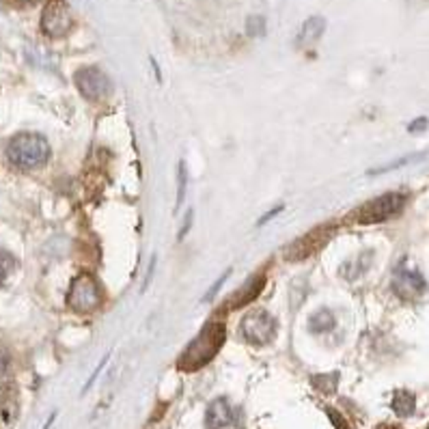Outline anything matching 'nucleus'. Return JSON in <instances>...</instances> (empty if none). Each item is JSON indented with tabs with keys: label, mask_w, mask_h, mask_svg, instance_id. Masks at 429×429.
<instances>
[{
	"label": "nucleus",
	"mask_w": 429,
	"mask_h": 429,
	"mask_svg": "<svg viewBox=\"0 0 429 429\" xmlns=\"http://www.w3.org/2000/svg\"><path fill=\"white\" fill-rule=\"evenodd\" d=\"M263 287H266V274H263V272L253 274V276H250V278L242 285V287L229 298V309H242V306H246V304H253V302L261 296Z\"/></svg>",
	"instance_id": "11"
},
{
	"label": "nucleus",
	"mask_w": 429,
	"mask_h": 429,
	"mask_svg": "<svg viewBox=\"0 0 429 429\" xmlns=\"http://www.w3.org/2000/svg\"><path fill=\"white\" fill-rule=\"evenodd\" d=\"M184 194H186V164L180 162V168H177V201H175V209L182 207Z\"/></svg>",
	"instance_id": "17"
},
{
	"label": "nucleus",
	"mask_w": 429,
	"mask_h": 429,
	"mask_svg": "<svg viewBox=\"0 0 429 429\" xmlns=\"http://www.w3.org/2000/svg\"><path fill=\"white\" fill-rule=\"evenodd\" d=\"M335 328V315L328 309H319L309 317V330L313 335H324Z\"/></svg>",
	"instance_id": "14"
},
{
	"label": "nucleus",
	"mask_w": 429,
	"mask_h": 429,
	"mask_svg": "<svg viewBox=\"0 0 429 429\" xmlns=\"http://www.w3.org/2000/svg\"><path fill=\"white\" fill-rule=\"evenodd\" d=\"M225 339H227V328L223 321H207L205 328L197 335V339L184 349L177 367L188 373L205 367L207 363L213 361V356L220 352V347L225 345Z\"/></svg>",
	"instance_id": "1"
},
{
	"label": "nucleus",
	"mask_w": 429,
	"mask_h": 429,
	"mask_svg": "<svg viewBox=\"0 0 429 429\" xmlns=\"http://www.w3.org/2000/svg\"><path fill=\"white\" fill-rule=\"evenodd\" d=\"M263 26H266L263 18H250L248 20V32L250 35H263Z\"/></svg>",
	"instance_id": "19"
},
{
	"label": "nucleus",
	"mask_w": 429,
	"mask_h": 429,
	"mask_svg": "<svg viewBox=\"0 0 429 429\" xmlns=\"http://www.w3.org/2000/svg\"><path fill=\"white\" fill-rule=\"evenodd\" d=\"M427 125H429L427 117H418V119H414V121L408 125V132H410V134H421V132L427 130Z\"/></svg>",
	"instance_id": "20"
},
{
	"label": "nucleus",
	"mask_w": 429,
	"mask_h": 429,
	"mask_svg": "<svg viewBox=\"0 0 429 429\" xmlns=\"http://www.w3.org/2000/svg\"><path fill=\"white\" fill-rule=\"evenodd\" d=\"M280 211H282V207H276V209H272L270 213H266V216H263V218L259 220V227H261V225H266V223H268V220H270L272 216H276V213H280Z\"/></svg>",
	"instance_id": "24"
},
{
	"label": "nucleus",
	"mask_w": 429,
	"mask_h": 429,
	"mask_svg": "<svg viewBox=\"0 0 429 429\" xmlns=\"http://www.w3.org/2000/svg\"><path fill=\"white\" fill-rule=\"evenodd\" d=\"M67 304L76 313H93L101 304V287L97 278L89 272H80L69 287Z\"/></svg>",
	"instance_id": "3"
},
{
	"label": "nucleus",
	"mask_w": 429,
	"mask_h": 429,
	"mask_svg": "<svg viewBox=\"0 0 429 429\" xmlns=\"http://www.w3.org/2000/svg\"><path fill=\"white\" fill-rule=\"evenodd\" d=\"M74 28V15L65 0H50L42 13V30L52 39L65 37Z\"/></svg>",
	"instance_id": "6"
},
{
	"label": "nucleus",
	"mask_w": 429,
	"mask_h": 429,
	"mask_svg": "<svg viewBox=\"0 0 429 429\" xmlns=\"http://www.w3.org/2000/svg\"><path fill=\"white\" fill-rule=\"evenodd\" d=\"M332 233H335V227H328V225L313 229L311 233L298 237L287 250H285V259H287V261H302V259L313 257L315 253H319V250L330 242Z\"/></svg>",
	"instance_id": "7"
},
{
	"label": "nucleus",
	"mask_w": 429,
	"mask_h": 429,
	"mask_svg": "<svg viewBox=\"0 0 429 429\" xmlns=\"http://www.w3.org/2000/svg\"><path fill=\"white\" fill-rule=\"evenodd\" d=\"M392 410H395L399 416H410L414 412V397L408 390H399L395 399H392Z\"/></svg>",
	"instance_id": "15"
},
{
	"label": "nucleus",
	"mask_w": 429,
	"mask_h": 429,
	"mask_svg": "<svg viewBox=\"0 0 429 429\" xmlns=\"http://www.w3.org/2000/svg\"><path fill=\"white\" fill-rule=\"evenodd\" d=\"M324 30H326V20H324V18H309V20L302 24L300 32H298L296 44H298L300 48H306V46L315 44V42L321 37V35H324Z\"/></svg>",
	"instance_id": "12"
},
{
	"label": "nucleus",
	"mask_w": 429,
	"mask_h": 429,
	"mask_svg": "<svg viewBox=\"0 0 429 429\" xmlns=\"http://www.w3.org/2000/svg\"><path fill=\"white\" fill-rule=\"evenodd\" d=\"M15 268V259L11 253L7 250H0V285H5V280L9 278V274L13 272Z\"/></svg>",
	"instance_id": "16"
},
{
	"label": "nucleus",
	"mask_w": 429,
	"mask_h": 429,
	"mask_svg": "<svg viewBox=\"0 0 429 429\" xmlns=\"http://www.w3.org/2000/svg\"><path fill=\"white\" fill-rule=\"evenodd\" d=\"M205 421L209 429H235L240 427V412L227 399H218L209 406Z\"/></svg>",
	"instance_id": "10"
},
{
	"label": "nucleus",
	"mask_w": 429,
	"mask_h": 429,
	"mask_svg": "<svg viewBox=\"0 0 429 429\" xmlns=\"http://www.w3.org/2000/svg\"><path fill=\"white\" fill-rule=\"evenodd\" d=\"M7 158L15 168L22 170L42 168L50 160V142L35 132L15 134L7 145Z\"/></svg>",
	"instance_id": "2"
},
{
	"label": "nucleus",
	"mask_w": 429,
	"mask_h": 429,
	"mask_svg": "<svg viewBox=\"0 0 429 429\" xmlns=\"http://www.w3.org/2000/svg\"><path fill=\"white\" fill-rule=\"evenodd\" d=\"M18 3H37V0H18Z\"/></svg>",
	"instance_id": "25"
},
{
	"label": "nucleus",
	"mask_w": 429,
	"mask_h": 429,
	"mask_svg": "<svg viewBox=\"0 0 429 429\" xmlns=\"http://www.w3.org/2000/svg\"><path fill=\"white\" fill-rule=\"evenodd\" d=\"M392 290H395V294L404 300H414L427 290V282L418 270L399 266L395 270V276H392Z\"/></svg>",
	"instance_id": "9"
},
{
	"label": "nucleus",
	"mask_w": 429,
	"mask_h": 429,
	"mask_svg": "<svg viewBox=\"0 0 429 429\" xmlns=\"http://www.w3.org/2000/svg\"><path fill=\"white\" fill-rule=\"evenodd\" d=\"M276 335V321L266 309H253L242 319V337L253 345H266Z\"/></svg>",
	"instance_id": "5"
},
{
	"label": "nucleus",
	"mask_w": 429,
	"mask_h": 429,
	"mask_svg": "<svg viewBox=\"0 0 429 429\" xmlns=\"http://www.w3.org/2000/svg\"><path fill=\"white\" fill-rule=\"evenodd\" d=\"M76 87L87 99H101L113 91L111 78L97 67H82L76 71Z\"/></svg>",
	"instance_id": "8"
},
{
	"label": "nucleus",
	"mask_w": 429,
	"mask_h": 429,
	"mask_svg": "<svg viewBox=\"0 0 429 429\" xmlns=\"http://www.w3.org/2000/svg\"><path fill=\"white\" fill-rule=\"evenodd\" d=\"M404 205H406V197L404 194L388 192V194H382V197L365 203L359 211L354 213V218H356V223H361V225L384 223L390 216H397V213L404 209Z\"/></svg>",
	"instance_id": "4"
},
{
	"label": "nucleus",
	"mask_w": 429,
	"mask_h": 429,
	"mask_svg": "<svg viewBox=\"0 0 429 429\" xmlns=\"http://www.w3.org/2000/svg\"><path fill=\"white\" fill-rule=\"evenodd\" d=\"M18 414V395L13 386H0V425L13 423Z\"/></svg>",
	"instance_id": "13"
},
{
	"label": "nucleus",
	"mask_w": 429,
	"mask_h": 429,
	"mask_svg": "<svg viewBox=\"0 0 429 429\" xmlns=\"http://www.w3.org/2000/svg\"><path fill=\"white\" fill-rule=\"evenodd\" d=\"M227 278H229V270H227V272H225V274H223V276H220V278H218L216 282L211 285V290H209V292L205 294V298H203V300H211V298H213V294H216V292L220 290V285H223V282H225Z\"/></svg>",
	"instance_id": "23"
},
{
	"label": "nucleus",
	"mask_w": 429,
	"mask_h": 429,
	"mask_svg": "<svg viewBox=\"0 0 429 429\" xmlns=\"http://www.w3.org/2000/svg\"><path fill=\"white\" fill-rule=\"evenodd\" d=\"M11 369V359L7 352H0V378H5Z\"/></svg>",
	"instance_id": "22"
},
{
	"label": "nucleus",
	"mask_w": 429,
	"mask_h": 429,
	"mask_svg": "<svg viewBox=\"0 0 429 429\" xmlns=\"http://www.w3.org/2000/svg\"><path fill=\"white\" fill-rule=\"evenodd\" d=\"M313 384H315L319 390L332 392L335 386H337V373H330V375H315V378H313Z\"/></svg>",
	"instance_id": "18"
},
{
	"label": "nucleus",
	"mask_w": 429,
	"mask_h": 429,
	"mask_svg": "<svg viewBox=\"0 0 429 429\" xmlns=\"http://www.w3.org/2000/svg\"><path fill=\"white\" fill-rule=\"evenodd\" d=\"M326 412H328V416L332 418V423H335V427L337 429H349L347 427V423H345V418L337 412V410H332V408H326Z\"/></svg>",
	"instance_id": "21"
}]
</instances>
